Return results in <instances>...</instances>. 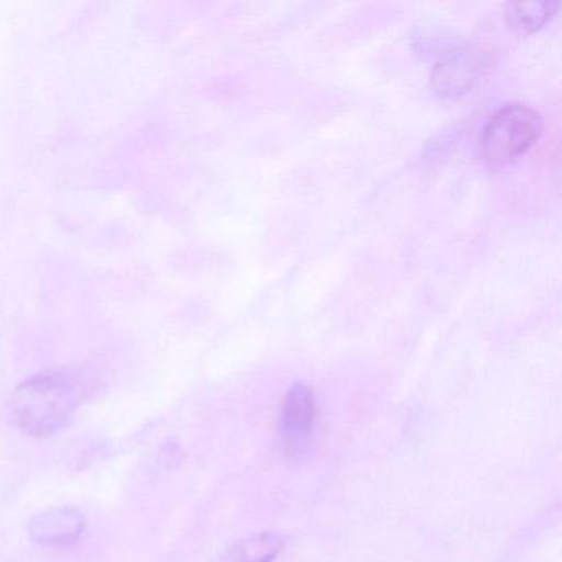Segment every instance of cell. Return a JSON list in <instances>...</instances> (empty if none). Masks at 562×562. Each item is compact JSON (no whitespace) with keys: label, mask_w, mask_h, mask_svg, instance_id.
<instances>
[{"label":"cell","mask_w":562,"mask_h":562,"mask_svg":"<svg viewBox=\"0 0 562 562\" xmlns=\"http://www.w3.org/2000/svg\"><path fill=\"white\" fill-rule=\"evenodd\" d=\"M87 384L75 370H52L25 381L9 403V416L22 432L47 437L57 432L83 403Z\"/></svg>","instance_id":"1"},{"label":"cell","mask_w":562,"mask_h":562,"mask_svg":"<svg viewBox=\"0 0 562 562\" xmlns=\"http://www.w3.org/2000/svg\"><path fill=\"white\" fill-rule=\"evenodd\" d=\"M542 120L526 104H508L493 114L482 137V156L486 166L499 169L525 154L538 140Z\"/></svg>","instance_id":"2"},{"label":"cell","mask_w":562,"mask_h":562,"mask_svg":"<svg viewBox=\"0 0 562 562\" xmlns=\"http://www.w3.org/2000/svg\"><path fill=\"white\" fill-rule=\"evenodd\" d=\"M488 67V55L475 45L456 48L437 61L432 71V88L443 98L469 93Z\"/></svg>","instance_id":"3"},{"label":"cell","mask_w":562,"mask_h":562,"mask_svg":"<svg viewBox=\"0 0 562 562\" xmlns=\"http://www.w3.org/2000/svg\"><path fill=\"white\" fill-rule=\"evenodd\" d=\"M87 519L77 508H52L34 516L29 535L37 544L47 548H68L83 535Z\"/></svg>","instance_id":"4"},{"label":"cell","mask_w":562,"mask_h":562,"mask_svg":"<svg viewBox=\"0 0 562 562\" xmlns=\"http://www.w3.org/2000/svg\"><path fill=\"white\" fill-rule=\"evenodd\" d=\"M315 414L314 393L305 384H294L285 396L281 417L282 440L289 449H297L311 437Z\"/></svg>","instance_id":"5"},{"label":"cell","mask_w":562,"mask_h":562,"mask_svg":"<svg viewBox=\"0 0 562 562\" xmlns=\"http://www.w3.org/2000/svg\"><path fill=\"white\" fill-rule=\"evenodd\" d=\"M558 9L559 2H512L505 5V18L516 31L535 32L551 19Z\"/></svg>","instance_id":"6"}]
</instances>
